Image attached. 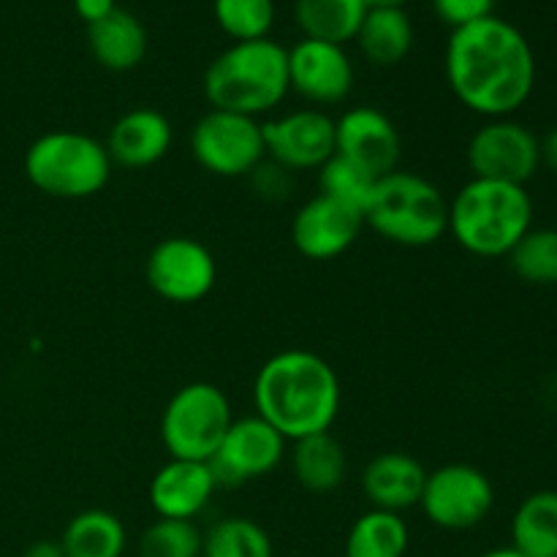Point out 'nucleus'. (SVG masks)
<instances>
[{"mask_svg": "<svg viewBox=\"0 0 557 557\" xmlns=\"http://www.w3.org/2000/svg\"><path fill=\"white\" fill-rule=\"evenodd\" d=\"M444 71L457 101L487 120L509 117L525 107L536 85L531 44L495 14L451 30Z\"/></svg>", "mask_w": 557, "mask_h": 557, "instance_id": "1", "label": "nucleus"}, {"mask_svg": "<svg viewBox=\"0 0 557 557\" xmlns=\"http://www.w3.org/2000/svg\"><path fill=\"white\" fill-rule=\"evenodd\" d=\"M256 413L286 441L330 433L341 413L343 389L335 368L305 348L275 354L253 381Z\"/></svg>", "mask_w": 557, "mask_h": 557, "instance_id": "2", "label": "nucleus"}, {"mask_svg": "<svg viewBox=\"0 0 557 557\" xmlns=\"http://www.w3.org/2000/svg\"><path fill=\"white\" fill-rule=\"evenodd\" d=\"M533 201L525 185L471 177L449 201V232L479 259H500L531 232Z\"/></svg>", "mask_w": 557, "mask_h": 557, "instance_id": "3", "label": "nucleus"}, {"mask_svg": "<svg viewBox=\"0 0 557 557\" xmlns=\"http://www.w3.org/2000/svg\"><path fill=\"white\" fill-rule=\"evenodd\" d=\"M201 85L212 109L259 120L286 98L288 49L272 38L234 41L207 65Z\"/></svg>", "mask_w": 557, "mask_h": 557, "instance_id": "4", "label": "nucleus"}, {"mask_svg": "<svg viewBox=\"0 0 557 557\" xmlns=\"http://www.w3.org/2000/svg\"><path fill=\"white\" fill-rule=\"evenodd\" d=\"M364 226L386 243L428 248L449 232V199L422 174L395 169L375 180L364 207Z\"/></svg>", "mask_w": 557, "mask_h": 557, "instance_id": "5", "label": "nucleus"}, {"mask_svg": "<svg viewBox=\"0 0 557 557\" xmlns=\"http://www.w3.org/2000/svg\"><path fill=\"white\" fill-rule=\"evenodd\" d=\"M107 145L79 131H49L25 152V177L52 199H90L112 177Z\"/></svg>", "mask_w": 557, "mask_h": 557, "instance_id": "6", "label": "nucleus"}, {"mask_svg": "<svg viewBox=\"0 0 557 557\" xmlns=\"http://www.w3.org/2000/svg\"><path fill=\"white\" fill-rule=\"evenodd\" d=\"M232 422V403L221 386L194 381L169 397L161 417V441L174 460L207 462Z\"/></svg>", "mask_w": 557, "mask_h": 557, "instance_id": "7", "label": "nucleus"}, {"mask_svg": "<svg viewBox=\"0 0 557 557\" xmlns=\"http://www.w3.org/2000/svg\"><path fill=\"white\" fill-rule=\"evenodd\" d=\"M190 156L215 177H248L267 158L264 131L248 114L210 109L190 131Z\"/></svg>", "mask_w": 557, "mask_h": 557, "instance_id": "8", "label": "nucleus"}, {"mask_svg": "<svg viewBox=\"0 0 557 557\" xmlns=\"http://www.w3.org/2000/svg\"><path fill=\"white\" fill-rule=\"evenodd\" d=\"M495 487L484 471L468 462H449L428 473L419 509L441 531H473L490 517Z\"/></svg>", "mask_w": 557, "mask_h": 557, "instance_id": "9", "label": "nucleus"}, {"mask_svg": "<svg viewBox=\"0 0 557 557\" xmlns=\"http://www.w3.org/2000/svg\"><path fill=\"white\" fill-rule=\"evenodd\" d=\"M145 277L152 294L163 302L194 305L215 288L218 264L205 243L174 234L147 253Z\"/></svg>", "mask_w": 557, "mask_h": 557, "instance_id": "10", "label": "nucleus"}, {"mask_svg": "<svg viewBox=\"0 0 557 557\" xmlns=\"http://www.w3.org/2000/svg\"><path fill=\"white\" fill-rule=\"evenodd\" d=\"M466 161L473 177L525 185L542 166L539 136L509 117L487 120L468 141Z\"/></svg>", "mask_w": 557, "mask_h": 557, "instance_id": "11", "label": "nucleus"}, {"mask_svg": "<svg viewBox=\"0 0 557 557\" xmlns=\"http://www.w3.org/2000/svg\"><path fill=\"white\" fill-rule=\"evenodd\" d=\"M286 444L288 441L270 422L253 413L234 419L207 462L218 487H239L275 471L286 457Z\"/></svg>", "mask_w": 557, "mask_h": 557, "instance_id": "12", "label": "nucleus"}, {"mask_svg": "<svg viewBox=\"0 0 557 557\" xmlns=\"http://www.w3.org/2000/svg\"><path fill=\"white\" fill-rule=\"evenodd\" d=\"M267 158L286 172H319L335 156V120L308 107L261 123Z\"/></svg>", "mask_w": 557, "mask_h": 557, "instance_id": "13", "label": "nucleus"}, {"mask_svg": "<svg viewBox=\"0 0 557 557\" xmlns=\"http://www.w3.org/2000/svg\"><path fill=\"white\" fill-rule=\"evenodd\" d=\"M400 152V131L381 109L351 107L335 120V156L351 161L373 180L395 172Z\"/></svg>", "mask_w": 557, "mask_h": 557, "instance_id": "14", "label": "nucleus"}, {"mask_svg": "<svg viewBox=\"0 0 557 557\" xmlns=\"http://www.w3.org/2000/svg\"><path fill=\"white\" fill-rule=\"evenodd\" d=\"M288 90L315 109L346 101L354 90L351 58L341 44L302 38L288 49Z\"/></svg>", "mask_w": 557, "mask_h": 557, "instance_id": "15", "label": "nucleus"}, {"mask_svg": "<svg viewBox=\"0 0 557 557\" xmlns=\"http://www.w3.org/2000/svg\"><path fill=\"white\" fill-rule=\"evenodd\" d=\"M364 228L362 210L332 196L315 194L305 201L292 221V243L305 259L332 261L346 253Z\"/></svg>", "mask_w": 557, "mask_h": 557, "instance_id": "16", "label": "nucleus"}, {"mask_svg": "<svg viewBox=\"0 0 557 557\" xmlns=\"http://www.w3.org/2000/svg\"><path fill=\"white\" fill-rule=\"evenodd\" d=\"M218 482L210 471V462L174 460L156 471L147 487L152 511L163 520H196L210 506Z\"/></svg>", "mask_w": 557, "mask_h": 557, "instance_id": "17", "label": "nucleus"}, {"mask_svg": "<svg viewBox=\"0 0 557 557\" xmlns=\"http://www.w3.org/2000/svg\"><path fill=\"white\" fill-rule=\"evenodd\" d=\"M174 131L163 112L150 107L120 114L107 136V152L112 163L125 169L156 166L172 150Z\"/></svg>", "mask_w": 557, "mask_h": 557, "instance_id": "18", "label": "nucleus"}, {"mask_svg": "<svg viewBox=\"0 0 557 557\" xmlns=\"http://www.w3.org/2000/svg\"><path fill=\"white\" fill-rule=\"evenodd\" d=\"M424 482H428L424 466L413 455H406V451H381L364 466L362 479H359L370 506L395 511V515H403V511L419 506Z\"/></svg>", "mask_w": 557, "mask_h": 557, "instance_id": "19", "label": "nucleus"}, {"mask_svg": "<svg viewBox=\"0 0 557 557\" xmlns=\"http://www.w3.org/2000/svg\"><path fill=\"white\" fill-rule=\"evenodd\" d=\"M87 44L98 65L109 71H131L145 60L147 30L139 16L114 9L101 22L87 25Z\"/></svg>", "mask_w": 557, "mask_h": 557, "instance_id": "20", "label": "nucleus"}, {"mask_svg": "<svg viewBox=\"0 0 557 557\" xmlns=\"http://www.w3.org/2000/svg\"><path fill=\"white\" fill-rule=\"evenodd\" d=\"M348 471L346 449L332 433H315L294 441L292 473L302 490L313 495L332 493L343 484Z\"/></svg>", "mask_w": 557, "mask_h": 557, "instance_id": "21", "label": "nucleus"}, {"mask_svg": "<svg viewBox=\"0 0 557 557\" xmlns=\"http://www.w3.org/2000/svg\"><path fill=\"white\" fill-rule=\"evenodd\" d=\"M354 41L373 65H397L413 47V22L403 5L368 9Z\"/></svg>", "mask_w": 557, "mask_h": 557, "instance_id": "22", "label": "nucleus"}, {"mask_svg": "<svg viewBox=\"0 0 557 557\" xmlns=\"http://www.w3.org/2000/svg\"><path fill=\"white\" fill-rule=\"evenodd\" d=\"M128 533L123 520L107 509H87L71 517L60 536L65 557H123Z\"/></svg>", "mask_w": 557, "mask_h": 557, "instance_id": "23", "label": "nucleus"}, {"mask_svg": "<svg viewBox=\"0 0 557 557\" xmlns=\"http://www.w3.org/2000/svg\"><path fill=\"white\" fill-rule=\"evenodd\" d=\"M368 5L364 0H297L294 20H297L302 38L326 44L354 41L362 25Z\"/></svg>", "mask_w": 557, "mask_h": 557, "instance_id": "24", "label": "nucleus"}, {"mask_svg": "<svg viewBox=\"0 0 557 557\" xmlns=\"http://www.w3.org/2000/svg\"><path fill=\"white\" fill-rule=\"evenodd\" d=\"M511 547L528 557H557V493L539 490L511 517Z\"/></svg>", "mask_w": 557, "mask_h": 557, "instance_id": "25", "label": "nucleus"}, {"mask_svg": "<svg viewBox=\"0 0 557 557\" xmlns=\"http://www.w3.org/2000/svg\"><path fill=\"white\" fill-rule=\"evenodd\" d=\"M411 547V531L403 515L370 509L348 528L346 557H406Z\"/></svg>", "mask_w": 557, "mask_h": 557, "instance_id": "26", "label": "nucleus"}, {"mask_svg": "<svg viewBox=\"0 0 557 557\" xmlns=\"http://www.w3.org/2000/svg\"><path fill=\"white\" fill-rule=\"evenodd\" d=\"M201 557H275V547L250 517H223L205 533Z\"/></svg>", "mask_w": 557, "mask_h": 557, "instance_id": "27", "label": "nucleus"}, {"mask_svg": "<svg viewBox=\"0 0 557 557\" xmlns=\"http://www.w3.org/2000/svg\"><path fill=\"white\" fill-rule=\"evenodd\" d=\"M520 281L531 286L557 283V228H531L506 256Z\"/></svg>", "mask_w": 557, "mask_h": 557, "instance_id": "28", "label": "nucleus"}, {"mask_svg": "<svg viewBox=\"0 0 557 557\" xmlns=\"http://www.w3.org/2000/svg\"><path fill=\"white\" fill-rule=\"evenodd\" d=\"M212 14L234 41L270 38L275 25V0H212Z\"/></svg>", "mask_w": 557, "mask_h": 557, "instance_id": "29", "label": "nucleus"}, {"mask_svg": "<svg viewBox=\"0 0 557 557\" xmlns=\"http://www.w3.org/2000/svg\"><path fill=\"white\" fill-rule=\"evenodd\" d=\"M205 533L199 531L194 520H163L141 531L139 557H201Z\"/></svg>", "mask_w": 557, "mask_h": 557, "instance_id": "30", "label": "nucleus"}, {"mask_svg": "<svg viewBox=\"0 0 557 557\" xmlns=\"http://www.w3.org/2000/svg\"><path fill=\"white\" fill-rule=\"evenodd\" d=\"M373 185L375 180L370 174H364L362 169L354 166L351 161L341 156H332L319 169V194L332 196V199L343 201V205L357 207V210H362V215L370 194H373Z\"/></svg>", "mask_w": 557, "mask_h": 557, "instance_id": "31", "label": "nucleus"}, {"mask_svg": "<svg viewBox=\"0 0 557 557\" xmlns=\"http://www.w3.org/2000/svg\"><path fill=\"white\" fill-rule=\"evenodd\" d=\"M433 9L444 25L457 30V27L493 16L495 0H433Z\"/></svg>", "mask_w": 557, "mask_h": 557, "instance_id": "32", "label": "nucleus"}, {"mask_svg": "<svg viewBox=\"0 0 557 557\" xmlns=\"http://www.w3.org/2000/svg\"><path fill=\"white\" fill-rule=\"evenodd\" d=\"M248 177L250 183H253V190L261 196V199L281 201L292 194V172H286L283 166L272 163L270 158H264V161L248 174Z\"/></svg>", "mask_w": 557, "mask_h": 557, "instance_id": "33", "label": "nucleus"}, {"mask_svg": "<svg viewBox=\"0 0 557 557\" xmlns=\"http://www.w3.org/2000/svg\"><path fill=\"white\" fill-rule=\"evenodd\" d=\"M74 9L79 14V20L92 25V22H101L103 16L112 14L117 9V3L114 0H74Z\"/></svg>", "mask_w": 557, "mask_h": 557, "instance_id": "34", "label": "nucleus"}, {"mask_svg": "<svg viewBox=\"0 0 557 557\" xmlns=\"http://www.w3.org/2000/svg\"><path fill=\"white\" fill-rule=\"evenodd\" d=\"M539 150H542L544 166L557 172V125L547 131V136H544V139H539Z\"/></svg>", "mask_w": 557, "mask_h": 557, "instance_id": "35", "label": "nucleus"}, {"mask_svg": "<svg viewBox=\"0 0 557 557\" xmlns=\"http://www.w3.org/2000/svg\"><path fill=\"white\" fill-rule=\"evenodd\" d=\"M22 557H65L60 542H52V539H41V542H33L30 547L22 553Z\"/></svg>", "mask_w": 557, "mask_h": 557, "instance_id": "36", "label": "nucleus"}, {"mask_svg": "<svg viewBox=\"0 0 557 557\" xmlns=\"http://www.w3.org/2000/svg\"><path fill=\"white\" fill-rule=\"evenodd\" d=\"M482 557H528V555H522L520 549L515 547H498V549H490V553H484Z\"/></svg>", "mask_w": 557, "mask_h": 557, "instance_id": "37", "label": "nucleus"}, {"mask_svg": "<svg viewBox=\"0 0 557 557\" xmlns=\"http://www.w3.org/2000/svg\"><path fill=\"white\" fill-rule=\"evenodd\" d=\"M406 0H364V5L368 9H375V5H403Z\"/></svg>", "mask_w": 557, "mask_h": 557, "instance_id": "38", "label": "nucleus"}]
</instances>
